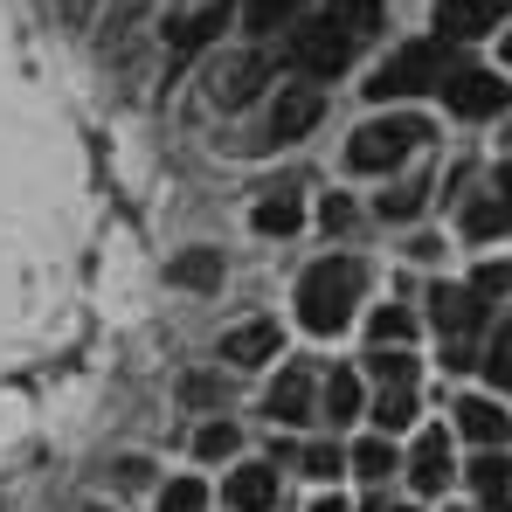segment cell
<instances>
[{"mask_svg":"<svg viewBox=\"0 0 512 512\" xmlns=\"http://www.w3.org/2000/svg\"><path fill=\"white\" fill-rule=\"evenodd\" d=\"M360 284H367V270L353 256H319L298 277V319H305V333H340L346 319H353V305H360Z\"/></svg>","mask_w":512,"mask_h":512,"instance_id":"1","label":"cell"},{"mask_svg":"<svg viewBox=\"0 0 512 512\" xmlns=\"http://www.w3.org/2000/svg\"><path fill=\"white\" fill-rule=\"evenodd\" d=\"M464 63L443 49V42H409V49H395L381 70H374V84H367V97L374 104H388V97H416V90H443L450 77H457Z\"/></svg>","mask_w":512,"mask_h":512,"instance_id":"2","label":"cell"},{"mask_svg":"<svg viewBox=\"0 0 512 512\" xmlns=\"http://www.w3.org/2000/svg\"><path fill=\"white\" fill-rule=\"evenodd\" d=\"M423 139H429L423 118H374V125H360V132L346 139V167L353 173H388V167H402Z\"/></svg>","mask_w":512,"mask_h":512,"instance_id":"3","label":"cell"},{"mask_svg":"<svg viewBox=\"0 0 512 512\" xmlns=\"http://www.w3.org/2000/svg\"><path fill=\"white\" fill-rule=\"evenodd\" d=\"M429 312H436V326H443V367H471L478 360V333H485V298L471 291V284H436L429 291Z\"/></svg>","mask_w":512,"mask_h":512,"instance_id":"4","label":"cell"},{"mask_svg":"<svg viewBox=\"0 0 512 512\" xmlns=\"http://www.w3.org/2000/svg\"><path fill=\"white\" fill-rule=\"evenodd\" d=\"M353 49H360V42H353L346 28H333L326 14L305 21V28H291V63H298L305 77H340L346 63H353Z\"/></svg>","mask_w":512,"mask_h":512,"instance_id":"5","label":"cell"},{"mask_svg":"<svg viewBox=\"0 0 512 512\" xmlns=\"http://www.w3.org/2000/svg\"><path fill=\"white\" fill-rule=\"evenodd\" d=\"M506 14H512V0H436V28H443L450 42H478V35H492Z\"/></svg>","mask_w":512,"mask_h":512,"instance_id":"6","label":"cell"},{"mask_svg":"<svg viewBox=\"0 0 512 512\" xmlns=\"http://www.w3.org/2000/svg\"><path fill=\"white\" fill-rule=\"evenodd\" d=\"M319 111H326V97H319V90H312V84H291L277 104H270V132H263V139H270V146H291V139H305V132L319 125Z\"/></svg>","mask_w":512,"mask_h":512,"instance_id":"7","label":"cell"},{"mask_svg":"<svg viewBox=\"0 0 512 512\" xmlns=\"http://www.w3.org/2000/svg\"><path fill=\"white\" fill-rule=\"evenodd\" d=\"M512 90L492 77V70H457L450 84H443V104L457 111V118H492V111H506Z\"/></svg>","mask_w":512,"mask_h":512,"instance_id":"8","label":"cell"},{"mask_svg":"<svg viewBox=\"0 0 512 512\" xmlns=\"http://www.w3.org/2000/svg\"><path fill=\"white\" fill-rule=\"evenodd\" d=\"M229 14H236L229 0H208V7H194V14H180V21H173V35H167L173 63H187L194 49H208V42H215V35L229 28Z\"/></svg>","mask_w":512,"mask_h":512,"instance_id":"9","label":"cell"},{"mask_svg":"<svg viewBox=\"0 0 512 512\" xmlns=\"http://www.w3.org/2000/svg\"><path fill=\"white\" fill-rule=\"evenodd\" d=\"M312 409H319V395H312V374L305 367H284L277 388L263 395V416L270 423H312Z\"/></svg>","mask_w":512,"mask_h":512,"instance_id":"10","label":"cell"},{"mask_svg":"<svg viewBox=\"0 0 512 512\" xmlns=\"http://www.w3.org/2000/svg\"><path fill=\"white\" fill-rule=\"evenodd\" d=\"M222 499L236 512H270L277 506V464H243V471H229Z\"/></svg>","mask_w":512,"mask_h":512,"instance_id":"11","label":"cell"},{"mask_svg":"<svg viewBox=\"0 0 512 512\" xmlns=\"http://www.w3.org/2000/svg\"><path fill=\"white\" fill-rule=\"evenodd\" d=\"M277 346H284L277 319H250V326H236V333L222 340V360H236V367H263V360H277Z\"/></svg>","mask_w":512,"mask_h":512,"instance_id":"12","label":"cell"},{"mask_svg":"<svg viewBox=\"0 0 512 512\" xmlns=\"http://www.w3.org/2000/svg\"><path fill=\"white\" fill-rule=\"evenodd\" d=\"M457 429H464L471 443H485V450H499V443L512 436V416L499 409V402H485V395H464V402H457Z\"/></svg>","mask_w":512,"mask_h":512,"instance_id":"13","label":"cell"},{"mask_svg":"<svg viewBox=\"0 0 512 512\" xmlns=\"http://www.w3.org/2000/svg\"><path fill=\"white\" fill-rule=\"evenodd\" d=\"M471 492H478L485 512H512V457L506 450H485V457L471 464Z\"/></svg>","mask_w":512,"mask_h":512,"instance_id":"14","label":"cell"},{"mask_svg":"<svg viewBox=\"0 0 512 512\" xmlns=\"http://www.w3.org/2000/svg\"><path fill=\"white\" fill-rule=\"evenodd\" d=\"M409 485H416L423 499L450 485V443H443V429H429L423 443H416V457H409Z\"/></svg>","mask_w":512,"mask_h":512,"instance_id":"15","label":"cell"},{"mask_svg":"<svg viewBox=\"0 0 512 512\" xmlns=\"http://www.w3.org/2000/svg\"><path fill=\"white\" fill-rule=\"evenodd\" d=\"M263 77H270V63H263V56H236V63L222 70V84H215V104H222V111L250 104L256 90H263Z\"/></svg>","mask_w":512,"mask_h":512,"instance_id":"16","label":"cell"},{"mask_svg":"<svg viewBox=\"0 0 512 512\" xmlns=\"http://www.w3.org/2000/svg\"><path fill=\"white\" fill-rule=\"evenodd\" d=\"M167 284H180V291H215L222 284V250H180L167 263Z\"/></svg>","mask_w":512,"mask_h":512,"instance_id":"17","label":"cell"},{"mask_svg":"<svg viewBox=\"0 0 512 512\" xmlns=\"http://www.w3.org/2000/svg\"><path fill=\"white\" fill-rule=\"evenodd\" d=\"M326 21L346 28L353 42H367V35L381 28V0H326Z\"/></svg>","mask_w":512,"mask_h":512,"instance_id":"18","label":"cell"},{"mask_svg":"<svg viewBox=\"0 0 512 512\" xmlns=\"http://www.w3.org/2000/svg\"><path fill=\"white\" fill-rule=\"evenodd\" d=\"M367 333H374V353H402V346H409V333H416V319H409L402 305H381Z\"/></svg>","mask_w":512,"mask_h":512,"instance_id":"19","label":"cell"},{"mask_svg":"<svg viewBox=\"0 0 512 512\" xmlns=\"http://www.w3.org/2000/svg\"><path fill=\"white\" fill-rule=\"evenodd\" d=\"M319 409H326V416H333V423H353V416H360V374H333V381H326V395H319Z\"/></svg>","mask_w":512,"mask_h":512,"instance_id":"20","label":"cell"},{"mask_svg":"<svg viewBox=\"0 0 512 512\" xmlns=\"http://www.w3.org/2000/svg\"><path fill=\"white\" fill-rule=\"evenodd\" d=\"M429 201V180H402V187H388L374 208H381V222H409V215H423Z\"/></svg>","mask_w":512,"mask_h":512,"instance_id":"21","label":"cell"},{"mask_svg":"<svg viewBox=\"0 0 512 512\" xmlns=\"http://www.w3.org/2000/svg\"><path fill=\"white\" fill-rule=\"evenodd\" d=\"M256 229H263V236H298V194L256 201Z\"/></svg>","mask_w":512,"mask_h":512,"instance_id":"22","label":"cell"},{"mask_svg":"<svg viewBox=\"0 0 512 512\" xmlns=\"http://www.w3.org/2000/svg\"><path fill=\"white\" fill-rule=\"evenodd\" d=\"M353 471H360L367 485H381V478L395 471V443H388V436H367V443H353Z\"/></svg>","mask_w":512,"mask_h":512,"instance_id":"23","label":"cell"},{"mask_svg":"<svg viewBox=\"0 0 512 512\" xmlns=\"http://www.w3.org/2000/svg\"><path fill=\"white\" fill-rule=\"evenodd\" d=\"M374 423H381V436L409 429V423H416V395H409V388H381V402H374Z\"/></svg>","mask_w":512,"mask_h":512,"instance_id":"24","label":"cell"},{"mask_svg":"<svg viewBox=\"0 0 512 512\" xmlns=\"http://www.w3.org/2000/svg\"><path fill=\"white\" fill-rule=\"evenodd\" d=\"M298 7H305V0H250V7H243V21H250V35H270V28H291V21H298Z\"/></svg>","mask_w":512,"mask_h":512,"instance_id":"25","label":"cell"},{"mask_svg":"<svg viewBox=\"0 0 512 512\" xmlns=\"http://www.w3.org/2000/svg\"><path fill=\"white\" fill-rule=\"evenodd\" d=\"M236 450H243L236 423H208L201 436H194V457H201V464H222V457H236Z\"/></svg>","mask_w":512,"mask_h":512,"instance_id":"26","label":"cell"},{"mask_svg":"<svg viewBox=\"0 0 512 512\" xmlns=\"http://www.w3.org/2000/svg\"><path fill=\"white\" fill-rule=\"evenodd\" d=\"M485 374H492L499 395H512V319L492 333V346H485Z\"/></svg>","mask_w":512,"mask_h":512,"instance_id":"27","label":"cell"},{"mask_svg":"<svg viewBox=\"0 0 512 512\" xmlns=\"http://www.w3.org/2000/svg\"><path fill=\"white\" fill-rule=\"evenodd\" d=\"M201 506H208L201 478H173L167 492H160V512H201Z\"/></svg>","mask_w":512,"mask_h":512,"instance_id":"28","label":"cell"},{"mask_svg":"<svg viewBox=\"0 0 512 512\" xmlns=\"http://www.w3.org/2000/svg\"><path fill=\"white\" fill-rule=\"evenodd\" d=\"M471 291L478 298H512V263H478L471 270Z\"/></svg>","mask_w":512,"mask_h":512,"instance_id":"29","label":"cell"},{"mask_svg":"<svg viewBox=\"0 0 512 512\" xmlns=\"http://www.w3.org/2000/svg\"><path fill=\"white\" fill-rule=\"evenodd\" d=\"M374 374H381V388H416V360L409 353H374Z\"/></svg>","mask_w":512,"mask_h":512,"instance_id":"30","label":"cell"},{"mask_svg":"<svg viewBox=\"0 0 512 512\" xmlns=\"http://www.w3.org/2000/svg\"><path fill=\"white\" fill-rule=\"evenodd\" d=\"M499 229H512L499 201H478V208H464V236H499Z\"/></svg>","mask_w":512,"mask_h":512,"instance_id":"31","label":"cell"},{"mask_svg":"<svg viewBox=\"0 0 512 512\" xmlns=\"http://www.w3.org/2000/svg\"><path fill=\"white\" fill-rule=\"evenodd\" d=\"M340 450H333V443H312V450H305V471H312V478H340Z\"/></svg>","mask_w":512,"mask_h":512,"instance_id":"32","label":"cell"},{"mask_svg":"<svg viewBox=\"0 0 512 512\" xmlns=\"http://www.w3.org/2000/svg\"><path fill=\"white\" fill-rule=\"evenodd\" d=\"M187 402H215V381L208 374H187Z\"/></svg>","mask_w":512,"mask_h":512,"instance_id":"33","label":"cell"},{"mask_svg":"<svg viewBox=\"0 0 512 512\" xmlns=\"http://www.w3.org/2000/svg\"><path fill=\"white\" fill-rule=\"evenodd\" d=\"M346 222H353V208H346L340 194H333V201H326V229H346Z\"/></svg>","mask_w":512,"mask_h":512,"instance_id":"34","label":"cell"},{"mask_svg":"<svg viewBox=\"0 0 512 512\" xmlns=\"http://www.w3.org/2000/svg\"><path fill=\"white\" fill-rule=\"evenodd\" d=\"M499 208H506V222H512V167H499Z\"/></svg>","mask_w":512,"mask_h":512,"instance_id":"35","label":"cell"},{"mask_svg":"<svg viewBox=\"0 0 512 512\" xmlns=\"http://www.w3.org/2000/svg\"><path fill=\"white\" fill-rule=\"evenodd\" d=\"M312 512H346V499H319V506H312Z\"/></svg>","mask_w":512,"mask_h":512,"instance_id":"36","label":"cell"},{"mask_svg":"<svg viewBox=\"0 0 512 512\" xmlns=\"http://www.w3.org/2000/svg\"><path fill=\"white\" fill-rule=\"evenodd\" d=\"M367 512H416V506H388V499H374V506H367Z\"/></svg>","mask_w":512,"mask_h":512,"instance_id":"37","label":"cell"},{"mask_svg":"<svg viewBox=\"0 0 512 512\" xmlns=\"http://www.w3.org/2000/svg\"><path fill=\"white\" fill-rule=\"evenodd\" d=\"M506 63H512V35H506Z\"/></svg>","mask_w":512,"mask_h":512,"instance_id":"38","label":"cell"}]
</instances>
